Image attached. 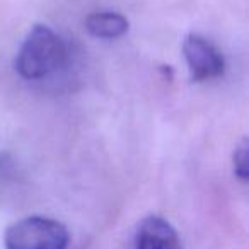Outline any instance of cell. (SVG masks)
Wrapping results in <instances>:
<instances>
[{
	"instance_id": "obj_1",
	"label": "cell",
	"mask_w": 249,
	"mask_h": 249,
	"mask_svg": "<svg viewBox=\"0 0 249 249\" xmlns=\"http://www.w3.org/2000/svg\"><path fill=\"white\" fill-rule=\"evenodd\" d=\"M65 45L48 26L36 24L16 56V70L28 80L48 77L65 62Z\"/></svg>"
},
{
	"instance_id": "obj_2",
	"label": "cell",
	"mask_w": 249,
	"mask_h": 249,
	"mask_svg": "<svg viewBox=\"0 0 249 249\" xmlns=\"http://www.w3.org/2000/svg\"><path fill=\"white\" fill-rule=\"evenodd\" d=\"M69 231L55 218L26 217L9 225L4 234L5 249H67Z\"/></svg>"
},
{
	"instance_id": "obj_3",
	"label": "cell",
	"mask_w": 249,
	"mask_h": 249,
	"mask_svg": "<svg viewBox=\"0 0 249 249\" xmlns=\"http://www.w3.org/2000/svg\"><path fill=\"white\" fill-rule=\"evenodd\" d=\"M183 55L195 80H213L224 75L225 58L217 45L201 35H188L183 43Z\"/></svg>"
},
{
	"instance_id": "obj_4",
	"label": "cell",
	"mask_w": 249,
	"mask_h": 249,
	"mask_svg": "<svg viewBox=\"0 0 249 249\" xmlns=\"http://www.w3.org/2000/svg\"><path fill=\"white\" fill-rule=\"evenodd\" d=\"M135 249H181L179 235L166 218L149 215L137 229Z\"/></svg>"
},
{
	"instance_id": "obj_5",
	"label": "cell",
	"mask_w": 249,
	"mask_h": 249,
	"mask_svg": "<svg viewBox=\"0 0 249 249\" xmlns=\"http://www.w3.org/2000/svg\"><path fill=\"white\" fill-rule=\"evenodd\" d=\"M130 28L128 19L120 12L101 11L92 12L86 19V29L94 38L101 39H116L126 35Z\"/></svg>"
},
{
	"instance_id": "obj_6",
	"label": "cell",
	"mask_w": 249,
	"mask_h": 249,
	"mask_svg": "<svg viewBox=\"0 0 249 249\" xmlns=\"http://www.w3.org/2000/svg\"><path fill=\"white\" fill-rule=\"evenodd\" d=\"M232 160L235 176L242 181H249V137H244L237 142Z\"/></svg>"
}]
</instances>
